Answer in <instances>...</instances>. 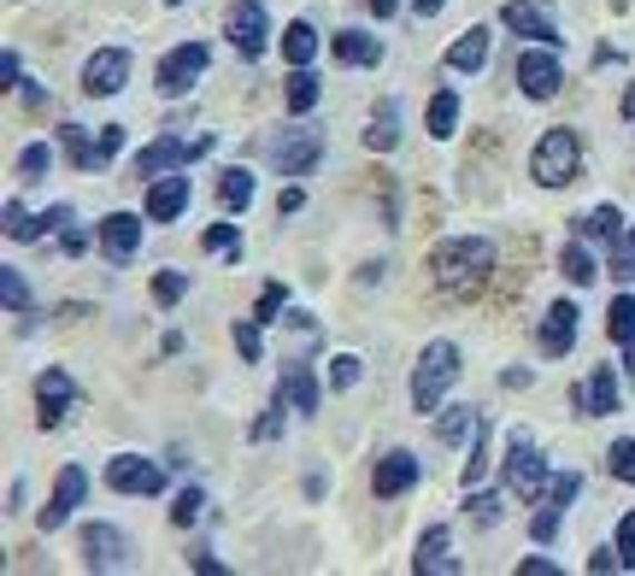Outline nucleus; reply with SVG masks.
<instances>
[{
	"label": "nucleus",
	"instance_id": "nucleus-1",
	"mask_svg": "<svg viewBox=\"0 0 635 576\" xmlns=\"http://www.w3.org/2000/svg\"><path fill=\"white\" fill-rule=\"evenodd\" d=\"M488 271H495V241L488 236H454L429 254V277L441 288H454V295H477Z\"/></svg>",
	"mask_w": 635,
	"mask_h": 576
},
{
	"label": "nucleus",
	"instance_id": "nucleus-2",
	"mask_svg": "<svg viewBox=\"0 0 635 576\" xmlns=\"http://www.w3.org/2000/svg\"><path fill=\"white\" fill-rule=\"evenodd\" d=\"M577 171H583L577 130H547L536 141V153H529V177H536L542 189H565V182H577Z\"/></svg>",
	"mask_w": 635,
	"mask_h": 576
},
{
	"label": "nucleus",
	"instance_id": "nucleus-3",
	"mask_svg": "<svg viewBox=\"0 0 635 576\" xmlns=\"http://www.w3.org/2000/svg\"><path fill=\"white\" fill-rule=\"evenodd\" d=\"M454 377H459V347L454 341H429L418 354V370H413V406L418 411H441V395H447Z\"/></svg>",
	"mask_w": 635,
	"mask_h": 576
},
{
	"label": "nucleus",
	"instance_id": "nucleus-4",
	"mask_svg": "<svg viewBox=\"0 0 635 576\" xmlns=\"http://www.w3.org/2000/svg\"><path fill=\"white\" fill-rule=\"evenodd\" d=\"M324 159V136L318 130H277L265 141V165L277 177H312V165Z\"/></svg>",
	"mask_w": 635,
	"mask_h": 576
},
{
	"label": "nucleus",
	"instance_id": "nucleus-5",
	"mask_svg": "<svg viewBox=\"0 0 635 576\" xmlns=\"http://www.w3.org/2000/svg\"><path fill=\"white\" fill-rule=\"evenodd\" d=\"M506 488L518 494V500H542L547 494V459L536 453V441H529L524 429L506 441Z\"/></svg>",
	"mask_w": 635,
	"mask_h": 576
},
{
	"label": "nucleus",
	"instance_id": "nucleus-6",
	"mask_svg": "<svg viewBox=\"0 0 635 576\" xmlns=\"http://www.w3.org/2000/svg\"><path fill=\"white\" fill-rule=\"evenodd\" d=\"M224 36H230V48L241 59H259L271 48V12H265V0H241V7L224 12Z\"/></svg>",
	"mask_w": 635,
	"mask_h": 576
},
{
	"label": "nucleus",
	"instance_id": "nucleus-7",
	"mask_svg": "<svg viewBox=\"0 0 635 576\" xmlns=\"http://www.w3.org/2000/svg\"><path fill=\"white\" fill-rule=\"evenodd\" d=\"M207 66H212V48H207V41H182V48H171L166 59H159V95H166V100L189 95Z\"/></svg>",
	"mask_w": 635,
	"mask_h": 576
},
{
	"label": "nucleus",
	"instance_id": "nucleus-8",
	"mask_svg": "<svg viewBox=\"0 0 635 576\" xmlns=\"http://www.w3.org/2000/svg\"><path fill=\"white\" fill-rule=\"evenodd\" d=\"M200 153H212V136H200V141H177V136H159L153 148H141L136 153V177H166V171H182L189 159H200Z\"/></svg>",
	"mask_w": 635,
	"mask_h": 576
},
{
	"label": "nucleus",
	"instance_id": "nucleus-9",
	"mask_svg": "<svg viewBox=\"0 0 635 576\" xmlns=\"http://www.w3.org/2000/svg\"><path fill=\"white\" fill-rule=\"evenodd\" d=\"M83 565L89 570H125L130 565V535L118 524H83Z\"/></svg>",
	"mask_w": 635,
	"mask_h": 576
},
{
	"label": "nucleus",
	"instance_id": "nucleus-10",
	"mask_svg": "<svg viewBox=\"0 0 635 576\" xmlns=\"http://www.w3.org/2000/svg\"><path fill=\"white\" fill-rule=\"evenodd\" d=\"M107 488L118 494H166V470L153 459H141V453H118L107 459Z\"/></svg>",
	"mask_w": 635,
	"mask_h": 576
},
{
	"label": "nucleus",
	"instance_id": "nucleus-11",
	"mask_svg": "<svg viewBox=\"0 0 635 576\" xmlns=\"http://www.w3.org/2000/svg\"><path fill=\"white\" fill-rule=\"evenodd\" d=\"M125 82H130V53H125V48L89 53V66H83V95H89V100H112Z\"/></svg>",
	"mask_w": 635,
	"mask_h": 576
},
{
	"label": "nucleus",
	"instance_id": "nucleus-12",
	"mask_svg": "<svg viewBox=\"0 0 635 576\" xmlns=\"http://www.w3.org/2000/svg\"><path fill=\"white\" fill-rule=\"evenodd\" d=\"M577 494H583V477H577V470H559V477L547 483V494H542L547 506L536 512V518H529V535H536V542H553V535H559V518H565V506L577 500Z\"/></svg>",
	"mask_w": 635,
	"mask_h": 576
},
{
	"label": "nucleus",
	"instance_id": "nucleus-13",
	"mask_svg": "<svg viewBox=\"0 0 635 576\" xmlns=\"http://www.w3.org/2000/svg\"><path fill=\"white\" fill-rule=\"evenodd\" d=\"M71 400H77L71 370H42V377H36V424H42V429H59V424H66Z\"/></svg>",
	"mask_w": 635,
	"mask_h": 576
},
{
	"label": "nucleus",
	"instance_id": "nucleus-14",
	"mask_svg": "<svg viewBox=\"0 0 635 576\" xmlns=\"http://www.w3.org/2000/svg\"><path fill=\"white\" fill-rule=\"evenodd\" d=\"M518 89L529 95V100H553L565 89V66L553 53H542V48H529L524 59H518Z\"/></svg>",
	"mask_w": 635,
	"mask_h": 576
},
{
	"label": "nucleus",
	"instance_id": "nucleus-15",
	"mask_svg": "<svg viewBox=\"0 0 635 576\" xmlns=\"http://www.w3.org/2000/svg\"><path fill=\"white\" fill-rule=\"evenodd\" d=\"M83 494H89V477H83V465H66L53 477V500L42 506V529H59V524H71V512L83 506Z\"/></svg>",
	"mask_w": 635,
	"mask_h": 576
},
{
	"label": "nucleus",
	"instance_id": "nucleus-16",
	"mask_svg": "<svg viewBox=\"0 0 635 576\" xmlns=\"http://www.w3.org/2000/svg\"><path fill=\"white\" fill-rule=\"evenodd\" d=\"M500 24L512 30V36H524V41H559V24H553V12H542L536 0H506L500 7Z\"/></svg>",
	"mask_w": 635,
	"mask_h": 576
},
{
	"label": "nucleus",
	"instance_id": "nucleus-17",
	"mask_svg": "<svg viewBox=\"0 0 635 576\" xmlns=\"http://www.w3.org/2000/svg\"><path fill=\"white\" fill-rule=\"evenodd\" d=\"M136 247H141V218L136 212H107L100 218V254H107V265L136 259Z\"/></svg>",
	"mask_w": 635,
	"mask_h": 576
},
{
	"label": "nucleus",
	"instance_id": "nucleus-18",
	"mask_svg": "<svg viewBox=\"0 0 635 576\" xmlns=\"http://www.w3.org/2000/svg\"><path fill=\"white\" fill-rule=\"evenodd\" d=\"M536 341H542L547 359H565L570 341H577V306H570V300H553L547 318H542V329H536Z\"/></svg>",
	"mask_w": 635,
	"mask_h": 576
},
{
	"label": "nucleus",
	"instance_id": "nucleus-19",
	"mask_svg": "<svg viewBox=\"0 0 635 576\" xmlns=\"http://www.w3.org/2000/svg\"><path fill=\"white\" fill-rule=\"evenodd\" d=\"M413 570H424V576H454V570H459V559H454V529H447V524H429L424 542H418Z\"/></svg>",
	"mask_w": 635,
	"mask_h": 576
},
{
	"label": "nucleus",
	"instance_id": "nucleus-20",
	"mask_svg": "<svg viewBox=\"0 0 635 576\" xmlns=\"http://www.w3.org/2000/svg\"><path fill=\"white\" fill-rule=\"evenodd\" d=\"M418 488V459L413 453H383L377 459V477H371V494L377 500H395V494Z\"/></svg>",
	"mask_w": 635,
	"mask_h": 576
},
{
	"label": "nucleus",
	"instance_id": "nucleus-21",
	"mask_svg": "<svg viewBox=\"0 0 635 576\" xmlns=\"http://www.w3.org/2000/svg\"><path fill=\"white\" fill-rule=\"evenodd\" d=\"M189 212V177L171 171V177H153V189H148V218L153 224H171Z\"/></svg>",
	"mask_w": 635,
	"mask_h": 576
},
{
	"label": "nucleus",
	"instance_id": "nucleus-22",
	"mask_svg": "<svg viewBox=\"0 0 635 576\" xmlns=\"http://www.w3.org/2000/svg\"><path fill=\"white\" fill-rule=\"evenodd\" d=\"M577 406L588 418H612L618 411V377H612V365H594V377L577 388Z\"/></svg>",
	"mask_w": 635,
	"mask_h": 576
},
{
	"label": "nucleus",
	"instance_id": "nucleus-23",
	"mask_svg": "<svg viewBox=\"0 0 635 576\" xmlns=\"http://www.w3.org/2000/svg\"><path fill=\"white\" fill-rule=\"evenodd\" d=\"M365 148L371 153H395L400 148V100H377L371 130H365Z\"/></svg>",
	"mask_w": 635,
	"mask_h": 576
},
{
	"label": "nucleus",
	"instance_id": "nucleus-24",
	"mask_svg": "<svg viewBox=\"0 0 635 576\" xmlns=\"http://www.w3.org/2000/svg\"><path fill=\"white\" fill-rule=\"evenodd\" d=\"M577 236L594 241V247H618V241H624L618 206H594V212H583V218H577Z\"/></svg>",
	"mask_w": 635,
	"mask_h": 576
},
{
	"label": "nucleus",
	"instance_id": "nucleus-25",
	"mask_svg": "<svg viewBox=\"0 0 635 576\" xmlns=\"http://www.w3.org/2000/svg\"><path fill=\"white\" fill-rule=\"evenodd\" d=\"M282 388H289V400L312 418L318 411V400H324V388H318V377H312V365H300V359H282Z\"/></svg>",
	"mask_w": 635,
	"mask_h": 576
},
{
	"label": "nucleus",
	"instance_id": "nucleus-26",
	"mask_svg": "<svg viewBox=\"0 0 635 576\" xmlns=\"http://www.w3.org/2000/svg\"><path fill=\"white\" fill-rule=\"evenodd\" d=\"M318 95H324V82H318L312 66H295L289 82H282V107H289L295 118H300V112H312V107H318Z\"/></svg>",
	"mask_w": 635,
	"mask_h": 576
},
{
	"label": "nucleus",
	"instance_id": "nucleus-27",
	"mask_svg": "<svg viewBox=\"0 0 635 576\" xmlns=\"http://www.w3.org/2000/svg\"><path fill=\"white\" fill-rule=\"evenodd\" d=\"M483 59H488V30L477 24V30H465L454 48H447V71L470 77V71H483Z\"/></svg>",
	"mask_w": 635,
	"mask_h": 576
},
{
	"label": "nucleus",
	"instance_id": "nucleus-28",
	"mask_svg": "<svg viewBox=\"0 0 635 576\" xmlns=\"http://www.w3.org/2000/svg\"><path fill=\"white\" fill-rule=\"evenodd\" d=\"M59 148H66V159L77 165V171H107V165H112V153H107V141H89V136H77V130H66V136H59Z\"/></svg>",
	"mask_w": 635,
	"mask_h": 576
},
{
	"label": "nucleus",
	"instance_id": "nucleus-29",
	"mask_svg": "<svg viewBox=\"0 0 635 576\" xmlns=\"http://www.w3.org/2000/svg\"><path fill=\"white\" fill-rule=\"evenodd\" d=\"M248 200H254V171L248 165H224L218 171V206L224 212H241Z\"/></svg>",
	"mask_w": 635,
	"mask_h": 576
},
{
	"label": "nucleus",
	"instance_id": "nucleus-30",
	"mask_svg": "<svg viewBox=\"0 0 635 576\" xmlns=\"http://www.w3.org/2000/svg\"><path fill=\"white\" fill-rule=\"evenodd\" d=\"M559 271H565L570 282H577V288H588L594 277H606V271H601V259L588 254V241H565V254H559Z\"/></svg>",
	"mask_w": 635,
	"mask_h": 576
},
{
	"label": "nucleus",
	"instance_id": "nucleus-31",
	"mask_svg": "<svg viewBox=\"0 0 635 576\" xmlns=\"http://www.w3.org/2000/svg\"><path fill=\"white\" fill-rule=\"evenodd\" d=\"M336 59H341V66H377V59H383V41H377V36H359V30H341V36H336Z\"/></svg>",
	"mask_w": 635,
	"mask_h": 576
},
{
	"label": "nucleus",
	"instance_id": "nucleus-32",
	"mask_svg": "<svg viewBox=\"0 0 635 576\" xmlns=\"http://www.w3.org/2000/svg\"><path fill=\"white\" fill-rule=\"evenodd\" d=\"M282 59H289V66H312L318 59V30L306 24V18H295V24L282 30Z\"/></svg>",
	"mask_w": 635,
	"mask_h": 576
},
{
	"label": "nucleus",
	"instance_id": "nucleus-33",
	"mask_svg": "<svg viewBox=\"0 0 635 576\" xmlns=\"http://www.w3.org/2000/svg\"><path fill=\"white\" fill-rule=\"evenodd\" d=\"M424 123H429V136H436V141H447V136L459 130V95H454V89H441L436 100H429Z\"/></svg>",
	"mask_w": 635,
	"mask_h": 576
},
{
	"label": "nucleus",
	"instance_id": "nucleus-34",
	"mask_svg": "<svg viewBox=\"0 0 635 576\" xmlns=\"http://www.w3.org/2000/svg\"><path fill=\"white\" fill-rule=\"evenodd\" d=\"M295 400H289V388H277V395L271 400H265V411H259V418H254V429H248V436L265 447V441H277L282 436V411H289Z\"/></svg>",
	"mask_w": 635,
	"mask_h": 576
},
{
	"label": "nucleus",
	"instance_id": "nucleus-35",
	"mask_svg": "<svg viewBox=\"0 0 635 576\" xmlns=\"http://www.w3.org/2000/svg\"><path fill=\"white\" fill-rule=\"evenodd\" d=\"M488 436H495L488 424H477V429H470V459H465V470H459V477H465V488H477V483L488 477Z\"/></svg>",
	"mask_w": 635,
	"mask_h": 576
},
{
	"label": "nucleus",
	"instance_id": "nucleus-36",
	"mask_svg": "<svg viewBox=\"0 0 635 576\" xmlns=\"http://www.w3.org/2000/svg\"><path fill=\"white\" fill-rule=\"evenodd\" d=\"M0 300H7L12 318H30V288H24V277H18L12 265H0Z\"/></svg>",
	"mask_w": 635,
	"mask_h": 576
},
{
	"label": "nucleus",
	"instance_id": "nucleus-37",
	"mask_svg": "<svg viewBox=\"0 0 635 576\" xmlns=\"http://www.w3.org/2000/svg\"><path fill=\"white\" fill-rule=\"evenodd\" d=\"M200 512H207V494H200V488H182L177 500H171V524H177V529H195Z\"/></svg>",
	"mask_w": 635,
	"mask_h": 576
},
{
	"label": "nucleus",
	"instance_id": "nucleus-38",
	"mask_svg": "<svg viewBox=\"0 0 635 576\" xmlns=\"http://www.w3.org/2000/svg\"><path fill=\"white\" fill-rule=\"evenodd\" d=\"M606 329H612V341H635V295H618V300H612Z\"/></svg>",
	"mask_w": 635,
	"mask_h": 576
},
{
	"label": "nucleus",
	"instance_id": "nucleus-39",
	"mask_svg": "<svg viewBox=\"0 0 635 576\" xmlns=\"http://www.w3.org/2000/svg\"><path fill=\"white\" fill-rule=\"evenodd\" d=\"M470 429H477V418H470V406H454V411H441V424H436V436L447 441V447H459Z\"/></svg>",
	"mask_w": 635,
	"mask_h": 576
},
{
	"label": "nucleus",
	"instance_id": "nucleus-40",
	"mask_svg": "<svg viewBox=\"0 0 635 576\" xmlns=\"http://www.w3.org/2000/svg\"><path fill=\"white\" fill-rule=\"evenodd\" d=\"M359 377H365V359H359V354H336V359H330V388H341V395H347Z\"/></svg>",
	"mask_w": 635,
	"mask_h": 576
},
{
	"label": "nucleus",
	"instance_id": "nucleus-41",
	"mask_svg": "<svg viewBox=\"0 0 635 576\" xmlns=\"http://www.w3.org/2000/svg\"><path fill=\"white\" fill-rule=\"evenodd\" d=\"M606 465H612V477H618V483H635V436H624V441H612V453H606Z\"/></svg>",
	"mask_w": 635,
	"mask_h": 576
},
{
	"label": "nucleus",
	"instance_id": "nucleus-42",
	"mask_svg": "<svg viewBox=\"0 0 635 576\" xmlns=\"http://www.w3.org/2000/svg\"><path fill=\"white\" fill-rule=\"evenodd\" d=\"M48 159H53V148H42V141H30V148L18 153V177L42 182V177H48Z\"/></svg>",
	"mask_w": 635,
	"mask_h": 576
},
{
	"label": "nucleus",
	"instance_id": "nucleus-43",
	"mask_svg": "<svg viewBox=\"0 0 635 576\" xmlns=\"http://www.w3.org/2000/svg\"><path fill=\"white\" fill-rule=\"evenodd\" d=\"M95 241H100V230H83V224H71V218H66V230H59V247H66L71 259H83Z\"/></svg>",
	"mask_w": 635,
	"mask_h": 576
},
{
	"label": "nucleus",
	"instance_id": "nucleus-44",
	"mask_svg": "<svg viewBox=\"0 0 635 576\" xmlns=\"http://www.w3.org/2000/svg\"><path fill=\"white\" fill-rule=\"evenodd\" d=\"M182 295H189V277H182V271H159L153 277V300L159 306H177Z\"/></svg>",
	"mask_w": 635,
	"mask_h": 576
},
{
	"label": "nucleus",
	"instance_id": "nucleus-45",
	"mask_svg": "<svg viewBox=\"0 0 635 576\" xmlns=\"http://www.w3.org/2000/svg\"><path fill=\"white\" fill-rule=\"evenodd\" d=\"M606 277H618V282H635V241L624 236L618 247H612V259H606Z\"/></svg>",
	"mask_w": 635,
	"mask_h": 576
},
{
	"label": "nucleus",
	"instance_id": "nucleus-46",
	"mask_svg": "<svg viewBox=\"0 0 635 576\" xmlns=\"http://www.w3.org/2000/svg\"><path fill=\"white\" fill-rule=\"evenodd\" d=\"M254 318H259V324H282V282H265V288H259Z\"/></svg>",
	"mask_w": 635,
	"mask_h": 576
},
{
	"label": "nucleus",
	"instance_id": "nucleus-47",
	"mask_svg": "<svg viewBox=\"0 0 635 576\" xmlns=\"http://www.w3.org/2000/svg\"><path fill=\"white\" fill-rule=\"evenodd\" d=\"M200 247H207V254H224V259H236V230H230V224H212V230L207 236H200Z\"/></svg>",
	"mask_w": 635,
	"mask_h": 576
},
{
	"label": "nucleus",
	"instance_id": "nucleus-48",
	"mask_svg": "<svg viewBox=\"0 0 635 576\" xmlns=\"http://www.w3.org/2000/svg\"><path fill=\"white\" fill-rule=\"evenodd\" d=\"M259 329H265L259 318H248V324H236V354L248 359V365H259Z\"/></svg>",
	"mask_w": 635,
	"mask_h": 576
},
{
	"label": "nucleus",
	"instance_id": "nucleus-49",
	"mask_svg": "<svg viewBox=\"0 0 635 576\" xmlns=\"http://www.w3.org/2000/svg\"><path fill=\"white\" fill-rule=\"evenodd\" d=\"M618 559H624V570H635V512L618 524Z\"/></svg>",
	"mask_w": 635,
	"mask_h": 576
},
{
	"label": "nucleus",
	"instance_id": "nucleus-50",
	"mask_svg": "<svg viewBox=\"0 0 635 576\" xmlns=\"http://www.w3.org/2000/svg\"><path fill=\"white\" fill-rule=\"evenodd\" d=\"M588 570H594V576H606V570H624L618 547H594V553H588Z\"/></svg>",
	"mask_w": 635,
	"mask_h": 576
},
{
	"label": "nucleus",
	"instance_id": "nucleus-51",
	"mask_svg": "<svg viewBox=\"0 0 635 576\" xmlns=\"http://www.w3.org/2000/svg\"><path fill=\"white\" fill-rule=\"evenodd\" d=\"M465 506H470V518H477V524H488V518H495V506H500V500H495V494H470Z\"/></svg>",
	"mask_w": 635,
	"mask_h": 576
},
{
	"label": "nucleus",
	"instance_id": "nucleus-52",
	"mask_svg": "<svg viewBox=\"0 0 635 576\" xmlns=\"http://www.w3.org/2000/svg\"><path fill=\"white\" fill-rule=\"evenodd\" d=\"M0 77H7V89H24V66H18V53L0 59Z\"/></svg>",
	"mask_w": 635,
	"mask_h": 576
},
{
	"label": "nucleus",
	"instance_id": "nucleus-53",
	"mask_svg": "<svg viewBox=\"0 0 635 576\" xmlns=\"http://www.w3.org/2000/svg\"><path fill=\"white\" fill-rule=\"evenodd\" d=\"M518 576H559V565H553V559H524Z\"/></svg>",
	"mask_w": 635,
	"mask_h": 576
},
{
	"label": "nucleus",
	"instance_id": "nucleus-54",
	"mask_svg": "<svg viewBox=\"0 0 635 576\" xmlns=\"http://www.w3.org/2000/svg\"><path fill=\"white\" fill-rule=\"evenodd\" d=\"M24 500H30V488L12 483V488H7V512H24Z\"/></svg>",
	"mask_w": 635,
	"mask_h": 576
},
{
	"label": "nucleus",
	"instance_id": "nucleus-55",
	"mask_svg": "<svg viewBox=\"0 0 635 576\" xmlns=\"http://www.w3.org/2000/svg\"><path fill=\"white\" fill-rule=\"evenodd\" d=\"M189 565H195V570H224V565L212 559V553H207V547H195V559H189Z\"/></svg>",
	"mask_w": 635,
	"mask_h": 576
},
{
	"label": "nucleus",
	"instance_id": "nucleus-56",
	"mask_svg": "<svg viewBox=\"0 0 635 576\" xmlns=\"http://www.w3.org/2000/svg\"><path fill=\"white\" fill-rule=\"evenodd\" d=\"M371 12H377V18H395V12H400V0H371Z\"/></svg>",
	"mask_w": 635,
	"mask_h": 576
},
{
	"label": "nucleus",
	"instance_id": "nucleus-57",
	"mask_svg": "<svg viewBox=\"0 0 635 576\" xmlns=\"http://www.w3.org/2000/svg\"><path fill=\"white\" fill-rule=\"evenodd\" d=\"M413 7H418L424 18H436V12H441V0H413Z\"/></svg>",
	"mask_w": 635,
	"mask_h": 576
},
{
	"label": "nucleus",
	"instance_id": "nucleus-58",
	"mask_svg": "<svg viewBox=\"0 0 635 576\" xmlns=\"http://www.w3.org/2000/svg\"><path fill=\"white\" fill-rule=\"evenodd\" d=\"M624 365L635 370V341H624Z\"/></svg>",
	"mask_w": 635,
	"mask_h": 576
},
{
	"label": "nucleus",
	"instance_id": "nucleus-59",
	"mask_svg": "<svg viewBox=\"0 0 635 576\" xmlns=\"http://www.w3.org/2000/svg\"><path fill=\"white\" fill-rule=\"evenodd\" d=\"M171 7H182V0H171Z\"/></svg>",
	"mask_w": 635,
	"mask_h": 576
},
{
	"label": "nucleus",
	"instance_id": "nucleus-60",
	"mask_svg": "<svg viewBox=\"0 0 635 576\" xmlns=\"http://www.w3.org/2000/svg\"><path fill=\"white\" fill-rule=\"evenodd\" d=\"M618 7H624V0H618Z\"/></svg>",
	"mask_w": 635,
	"mask_h": 576
}]
</instances>
